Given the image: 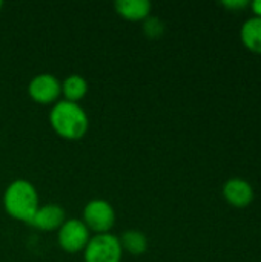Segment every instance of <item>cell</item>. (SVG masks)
Segmentation results:
<instances>
[{
	"mask_svg": "<svg viewBox=\"0 0 261 262\" xmlns=\"http://www.w3.org/2000/svg\"><path fill=\"white\" fill-rule=\"evenodd\" d=\"M120 246L123 250H126L128 253L138 256L143 255L148 250V239L146 236L138 232V230H128L122 235V238H118Z\"/></svg>",
	"mask_w": 261,
	"mask_h": 262,
	"instance_id": "12",
	"label": "cell"
},
{
	"mask_svg": "<svg viewBox=\"0 0 261 262\" xmlns=\"http://www.w3.org/2000/svg\"><path fill=\"white\" fill-rule=\"evenodd\" d=\"M3 204L9 216L23 223H29L38 209V195L29 181L15 180L5 190Z\"/></svg>",
	"mask_w": 261,
	"mask_h": 262,
	"instance_id": "2",
	"label": "cell"
},
{
	"mask_svg": "<svg viewBox=\"0 0 261 262\" xmlns=\"http://www.w3.org/2000/svg\"><path fill=\"white\" fill-rule=\"evenodd\" d=\"M49 121L57 135L71 141L83 138L89 127L86 112L78 106V103H71L66 100L58 101L52 107Z\"/></svg>",
	"mask_w": 261,
	"mask_h": 262,
	"instance_id": "1",
	"label": "cell"
},
{
	"mask_svg": "<svg viewBox=\"0 0 261 262\" xmlns=\"http://www.w3.org/2000/svg\"><path fill=\"white\" fill-rule=\"evenodd\" d=\"M62 92L66 101L78 103L88 92V83L82 75H69L62 84Z\"/></svg>",
	"mask_w": 261,
	"mask_h": 262,
	"instance_id": "11",
	"label": "cell"
},
{
	"mask_svg": "<svg viewBox=\"0 0 261 262\" xmlns=\"http://www.w3.org/2000/svg\"><path fill=\"white\" fill-rule=\"evenodd\" d=\"M151 2L148 0H118L115 2V11L120 17L129 21L146 20L151 14Z\"/></svg>",
	"mask_w": 261,
	"mask_h": 262,
	"instance_id": "9",
	"label": "cell"
},
{
	"mask_svg": "<svg viewBox=\"0 0 261 262\" xmlns=\"http://www.w3.org/2000/svg\"><path fill=\"white\" fill-rule=\"evenodd\" d=\"M3 8V2H0V9Z\"/></svg>",
	"mask_w": 261,
	"mask_h": 262,
	"instance_id": "16",
	"label": "cell"
},
{
	"mask_svg": "<svg viewBox=\"0 0 261 262\" xmlns=\"http://www.w3.org/2000/svg\"><path fill=\"white\" fill-rule=\"evenodd\" d=\"M65 223V210L57 204H48L38 207L34 216L28 224L42 230V232H52L58 230Z\"/></svg>",
	"mask_w": 261,
	"mask_h": 262,
	"instance_id": "7",
	"label": "cell"
},
{
	"mask_svg": "<svg viewBox=\"0 0 261 262\" xmlns=\"http://www.w3.org/2000/svg\"><path fill=\"white\" fill-rule=\"evenodd\" d=\"M248 5H249L248 0H229V2H223V6L228 8V9H232V11H235V9H243V8H246Z\"/></svg>",
	"mask_w": 261,
	"mask_h": 262,
	"instance_id": "14",
	"label": "cell"
},
{
	"mask_svg": "<svg viewBox=\"0 0 261 262\" xmlns=\"http://www.w3.org/2000/svg\"><path fill=\"white\" fill-rule=\"evenodd\" d=\"M251 6H252V9H254L255 17H261V0H257V2H254V3H251Z\"/></svg>",
	"mask_w": 261,
	"mask_h": 262,
	"instance_id": "15",
	"label": "cell"
},
{
	"mask_svg": "<svg viewBox=\"0 0 261 262\" xmlns=\"http://www.w3.org/2000/svg\"><path fill=\"white\" fill-rule=\"evenodd\" d=\"M58 244L68 253H77L85 250L91 239V233L83 221L80 220H68L58 229Z\"/></svg>",
	"mask_w": 261,
	"mask_h": 262,
	"instance_id": "5",
	"label": "cell"
},
{
	"mask_svg": "<svg viewBox=\"0 0 261 262\" xmlns=\"http://www.w3.org/2000/svg\"><path fill=\"white\" fill-rule=\"evenodd\" d=\"M143 31L148 38H160L165 32V25L157 17H148L143 25Z\"/></svg>",
	"mask_w": 261,
	"mask_h": 262,
	"instance_id": "13",
	"label": "cell"
},
{
	"mask_svg": "<svg viewBox=\"0 0 261 262\" xmlns=\"http://www.w3.org/2000/svg\"><path fill=\"white\" fill-rule=\"evenodd\" d=\"M243 45L255 54H261V17H251L240 31Z\"/></svg>",
	"mask_w": 261,
	"mask_h": 262,
	"instance_id": "10",
	"label": "cell"
},
{
	"mask_svg": "<svg viewBox=\"0 0 261 262\" xmlns=\"http://www.w3.org/2000/svg\"><path fill=\"white\" fill-rule=\"evenodd\" d=\"M85 226L89 232H95L97 235L108 233L115 224V212L108 201L92 200L83 209Z\"/></svg>",
	"mask_w": 261,
	"mask_h": 262,
	"instance_id": "4",
	"label": "cell"
},
{
	"mask_svg": "<svg viewBox=\"0 0 261 262\" xmlns=\"http://www.w3.org/2000/svg\"><path fill=\"white\" fill-rule=\"evenodd\" d=\"M29 95L35 103L40 104H51L55 103L62 94L60 81L51 74H40L34 77L29 83Z\"/></svg>",
	"mask_w": 261,
	"mask_h": 262,
	"instance_id": "6",
	"label": "cell"
},
{
	"mask_svg": "<svg viewBox=\"0 0 261 262\" xmlns=\"http://www.w3.org/2000/svg\"><path fill=\"white\" fill-rule=\"evenodd\" d=\"M122 255L120 241L111 233L95 235L85 247V262H120Z\"/></svg>",
	"mask_w": 261,
	"mask_h": 262,
	"instance_id": "3",
	"label": "cell"
},
{
	"mask_svg": "<svg viewBox=\"0 0 261 262\" xmlns=\"http://www.w3.org/2000/svg\"><path fill=\"white\" fill-rule=\"evenodd\" d=\"M223 196L234 207H246L254 201V189L246 180L232 178L225 183Z\"/></svg>",
	"mask_w": 261,
	"mask_h": 262,
	"instance_id": "8",
	"label": "cell"
}]
</instances>
